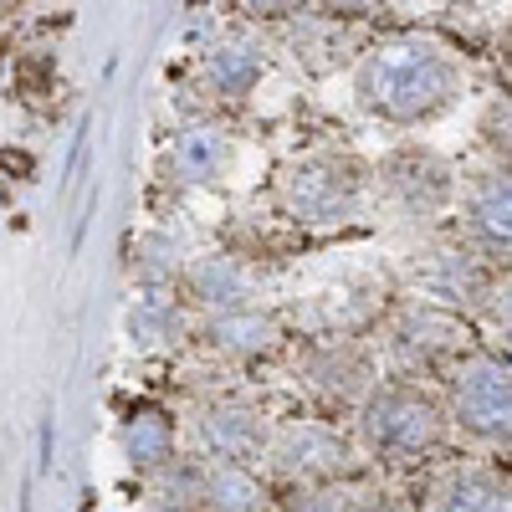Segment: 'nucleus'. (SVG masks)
Here are the masks:
<instances>
[{"label":"nucleus","mask_w":512,"mask_h":512,"mask_svg":"<svg viewBox=\"0 0 512 512\" xmlns=\"http://www.w3.org/2000/svg\"><path fill=\"white\" fill-rule=\"evenodd\" d=\"M256 6H282V0H256Z\"/></svg>","instance_id":"nucleus-4"},{"label":"nucleus","mask_w":512,"mask_h":512,"mask_svg":"<svg viewBox=\"0 0 512 512\" xmlns=\"http://www.w3.org/2000/svg\"><path fill=\"white\" fill-rule=\"evenodd\" d=\"M210 159H216V144H210V139H200V134H195V139H185V164L195 169V175H200V169H205Z\"/></svg>","instance_id":"nucleus-3"},{"label":"nucleus","mask_w":512,"mask_h":512,"mask_svg":"<svg viewBox=\"0 0 512 512\" xmlns=\"http://www.w3.org/2000/svg\"><path fill=\"white\" fill-rule=\"evenodd\" d=\"M446 62L436 52H425V47H400L390 57H379L364 77V88L369 98L384 108V113H400V118H415L425 108H436L446 98Z\"/></svg>","instance_id":"nucleus-1"},{"label":"nucleus","mask_w":512,"mask_h":512,"mask_svg":"<svg viewBox=\"0 0 512 512\" xmlns=\"http://www.w3.org/2000/svg\"><path fill=\"white\" fill-rule=\"evenodd\" d=\"M251 72H256V62H251L246 52H221V57H216V77L226 82L231 93L246 88V77H251Z\"/></svg>","instance_id":"nucleus-2"}]
</instances>
